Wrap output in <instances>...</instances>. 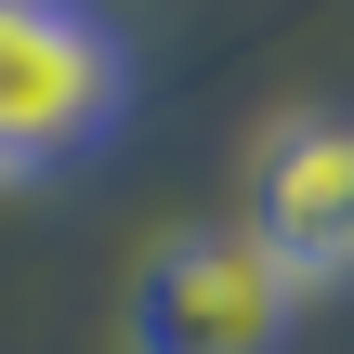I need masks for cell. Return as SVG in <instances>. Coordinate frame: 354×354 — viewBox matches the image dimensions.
I'll use <instances>...</instances> for the list:
<instances>
[{"label": "cell", "mask_w": 354, "mask_h": 354, "mask_svg": "<svg viewBox=\"0 0 354 354\" xmlns=\"http://www.w3.org/2000/svg\"><path fill=\"white\" fill-rule=\"evenodd\" d=\"M236 236H250L302 302L354 289V118H342V105H289V118L250 145Z\"/></svg>", "instance_id": "7a4b0ae2"}, {"label": "cell", "mask_w": 354, "mask_h": 354, "mask_svg": "<svg viewBox=\"0 0 354 354\" xmlns=\"http://www.w3.org/2000/svg\"><path fill=\"white\" fill-rule=\"evenodd\" d=\"M118 92L131 66L92 0H0V184H39L79 145H105Z\"/></svg>", "instance_id": "6da1fadb"}, {"label": "cell", "mask_w": 354, "mask_h": 354, "mask_svg": "<svg viewBox=\"0 0 354 354\" xmlns=\"http://www.w3.org/2000/svg\"><path fill=\"white\" fill-rule=\"evenodd\" d=\"M289 328H302V289L236 223H184L131 276V354H276Z\"/></svg>", "instance_id": "3957f363"}]
</instances>
